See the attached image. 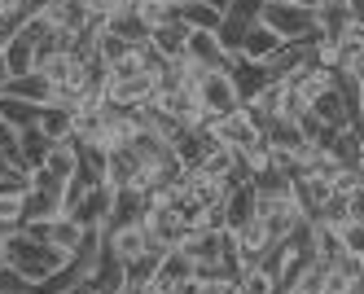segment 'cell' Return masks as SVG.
Here are the masks:
<instances>
[{"label":"cell","instance_id":"29","mask_svg":"<svg viewBox=\"0 0 364 294\" xmlns=\"http://www.w3.org/2000/svg\"><path fill=\"white\" fill-rule=\"evenodd\" d=\"M338 237H343V251H351V255L364 259V224L360 220H347L343 229H338Z\"/></svg>","mask_w":364,"mask_h":294},{"label":"cell","instance_id":"25","mask_svg":"<svg viewBox=\"0 0 364 294\" xmlns=\"http://www.w3.org/2000/svg\"><path fill=\"white\" fill-rule=\"evenodd\" d=\"M242 294H281V285H277V277L268 273V268H259V263H255V268H242Z\"/></svg>","mask_w":364,"mask_h":294},{"label":"cell","instance_id":"28","mask_svg":"<svg viewBox=\"0 0 364 294\" xmlns=\"http://www.w3.org/2000/svg\"><path fill=\"white\" fill-rule=\"evenodd\" d=\"M0 294H36V281H27L9 263H0Z\"/></svg>","mask_w":364,"mask_h":294},{"label":"cell","instance_id":"31","mask_svg":"<svg viewBox=\"0 0 364 294\" xmlns=\"http://www.w3.org/2000/svg\"><path fill=\"white\" fill-rule=\"evenodd\" d=\"M202 281V277H198ZM198 294H242V281L237 277H206L202 285H198Z\"/></svg>","mask_w":364,"mask_h":294},{"label":"cell","instance_id":"38","mask_svg":"<svg viewBox=\"0 0 364 294\" xmlns=\"http://www.w3.org/2000/svg\"><path fill=\"white\" fill-rule=\"evenodd\" d=\"M206 5H211V9H220V14H228V5H232V0H206Z\"/></svg>","mask_w":364,"mask_h":294},{"label":"cell","instance_id":"41","mask_svg":"<svg viewBox=\"0 0 364 294\" xmlns=\"http://www.w3.org/2000/svg\"><path fill=\"white\" fill-rule=\"evenodd\" d=\"M154 294H167V290H159V285H154Z\"/></svg>","mask_w":364,"mask_h":294},{"label":"cell","instance_id":"6","mask_svg":"<svg viewBox=\"0 0 364 294\" xmlns=\"http://www.w3.org/2000/svg\"><path fill=\"white\" fill-rule=\"evenodd\" d=\"M40 18H44V22H53L66 40H70L75 31H88V26H92L88 0H44V5H40Z\"/></svg>","mask_w":364,"mask_h":294},{"label":"cell","instance_id":"23","mask_svg":"<svg viewBox=\"0 0 364 294\" xmlns=\"http://www.w3.org/2000/svg\"><path fill=\"white\" fill-rule=\"evenodd\" d=\"M0 48H5V62H9V70H14V75L36 70V44H31L27 36H9Z\"/></svg>","mask_w":364,"mask_h":294},{"label":"cell","instance_id":"21","mask_svg":"<svg viewBox=\"0 0 364 294\" xmlns=\"http://www.w3.org/2000/svg\"><path fill=\"white\" fill-rule=\"evenodd\" d=\"M176 14H180V22L189 26V31H215L220 26V9H211L206 0H185V5H176Z\"/></svg>","mask_w":364,"mask_h":294},{"label":"cell","instance_id":"16","mask_svg":"<svg viewBox=\"0 0 364 294\" xmlns=\"http://www.w3.org/2000/svg\"><path fill=\"white\" fill-rule=\"evenodd\" d=\"M277 48H281V36H277V31H268V26L255 18V22L246 26V36H242V48H237V58H250V62H268Z\"/></svg>","mask_w":364,"mask_h":294},{"label":"cell","instance_id":"37","mask_svg":"<svg viewBox=\"0 0 364 294\" xmlns=\"http://www.w3.org/2000/svg\"><path fill=\"white\" fill-rule=\"evenodd\" d=\"M9 79H14V70H9V62H5V48H0V93H5Z\"/></svg>","mask_w":364,"mask_h":294},{"label":"cell","instance_id":"4","mask_svg":"<svg viewBox=\"0 0 364 294\" xmlns=\"http://www.w3.org/2000/svg\"><path fill=\"white\" fill-rule=\"evenodd\" d=\"M198 93V105L211 119H220V115H232L242 105V97H237V84H232V75L228 70H206L202 75V84L193 88Z\"/></svg>","mask_w":364,"mask_h":294},{"label":"cell","instance_id":"5","mask_svg":"<svg viewBox=\"0 0 364 294\" xmlns=\"http://www.w3.org/2000/svg\"><path fill=\"white\" fill-rule=\"evenodd\" d=\"M145 233H149V242L154 246H163V251H171V246H180L185 242V220H180V211L171 206V202H149V211H145Z\"/></svg>","mask_w":364,"mask_h":294},{"label":"cell","instance_id":"27","mask_svg":"<svg viewBox=\"0 0 364 294\" xmlns=\"http://www.w3.org/2000/svg\"><path fill=\"white\" fill-rule=\"evenodd\" d=\"M22 194H9V189H0V224L5 229H22Z\"/></svg>","mask_w":364,"mask_h":294},{"label":"cell","instance_id":"8","mask_svg":"<svg viewBox=\"0 0 364 294\" xmlns=\"http://www.w3.org/2000/svg\"><path fill=\"white\" fill-rule=\"evenodd\" d=\"M211 132H215V141L228 145V149H250L255 141H264V132L250 123V115L242 110V105H237L232 115H220V119L211 123Z\"/></svg>","mask_w":364,"mask_h":294},{"label":"cell","instance_id":"42","mask_svg":"<svg viewBox=\"0 0 364 294\" xmlns=\"http://www.w3.org/2000/svg\"><path fill=\"white\" fill-rule=\"evenodd\" d=\"M355 127H360V132H364V119H360V123H355Z\"/></svg>","mask_w":364,"mask_h":294},{"label":"cell","instance_id":"20","mask_svg":"<svg viewBox=\"0 0 364 294\" xmlns=\"http://www.w3.org/2000/svg\"><path fill=\"white\" fill-rule=\"evenodd\" d=\"M40 167H44V172H53L58 180H70L75 172H80V154H75V145H70V141H53Z\"/></svg>","mask_w":364,"mask_h":294},{"label":"cell","instance_id":"35","mask_svg":"<svg viewBox=\"0 0 364 294\" xmlns=\"http://www.w3.org/2000/svg\"><path fill=\"white\" fill-rule=\"evenodd\" d=\"M198 285H202L198 277H185V281H176V285H171L167 294H198Z\"/></svg>","mask_w":364,"mask_h":294},{"label":"cell","instance_id":"2","mask_svg":"<svg viewBox=\"0 0 364 294\" xmlns=\"http://www.w3.org/2000/svg\"><path fill=\"white\" fill-rule=\"evenodd\" d=\"M259 22H264L268 31H277L281 44H303V48H311V44L321 40L316 5H303V0H264Z\"/></svg>","mask_w":364,"mask_h":294},{"label":"cell","instance_id":"30","mask_svg":"<svg viewBox=\"0 0 364 294\" xmlns=\"http://www.w3.org/2000/svg\"><path fill=\"white\" fill-rule=\"evenodd\" d=\"M351 290H355V281L325 263V273H321V294H351Z\"/></svg>","mask_w":364,"mask_h":294},{"label":"cell","instance_id":"19","mask_svg":"<svg viewBox=\"0 0 364 294\" xmlns=\"http://www.w3.org/2000/svg\"><path fill=\"white\" fill-rule=\"evenodd\" d=\"M185 277H198V268H193V259L180 251V246H171L163 259H159V273H154V285L159 290H171L176 281H185Z\"/></svg>","mask_w":364,"mask_h":294},{"label":"cell","instance_id":"14","mask_svg":"<svg viewBox=\"0 0 364 294\" xmlns=\"http://www.w3.org/2000/svg\"><path fill=\"white\" fill-rule=\"evenodd\" d=\"M311 115H316L321 123H329V127H351V123H360V115L351 110V105H347V97L343 93H338L333 84L316 97V101H311Z\"/></svg>","mask_w":364,"mask_h":294},{"label":"cell","instance_id":"24","mask_svg":"<svg viewBox=\"0 0 364 294\" xmlns=\"http://www.w3.org/2000/svg\"><path fill=\"white\" fill-rule=\"evenodd\" d=\"M127 53H132V44H127L123 36H114V31H106V26H101V22H97V58H101V62H106V66H110V62H119V58H127Z\"/></svg>","mask_w":364,"mask_h":294},{"label":"cell","instance_id":"40","mask_svg":"<svg viewBox=\"0 0 364 294\" xmlns=\"http://www.w3.org/2000/svg\"><path fill=\"white\" fill-rule=\"evenodd\" d=\"M360 110H364V79H360Z\"/></svg>","mask_w":364,"mask_h":294},{"label":"cell","instance_id":"34","mask_svg":"<svg viewBox=\"0 0 364 294\" xmlns=\"http://www.w3.org/2000/svg\"><path fill=\"white\" fill-rule=\"evenodd\" d=\"M40 5H44V0H9V9H14L18 18H36Z\"/></svg>","mask_w":364,"mask_h":294},{"label":"cell","instance_id":"33","mask_svg":"<svg viewBox=\"0 0 364 294\" xmlns=\"http://www.w3.org/2000/svg\"><path fill=\"white\" fill-rule=\"evenodd\" d=\"M347 216L364 224V184H355V189L347 194Z\"/></svg>","mask_w":364,"mask_h":294},{"label":"cell","instance_id":"10","mask_svg":"<svg viewBox=\"0 0 364 294\" xmlns=\"http://www.w3.org/2000/svg\"><path fill=\"white\" fill-rule=\"evenodd\" d=\"M259 216V194H255V184L242 180V184H232L228 198H224V229L228 233H237L242 224H250Z\"/></svg>","mask_w":364,"mask_h":294},{"label":"cell","instance_id":"3","mask_svg":"<svg viewBox=\"0 0 364 294\" xmlns=\"http://www.w3.org/2000/svg\"><path fill=\"white\" fill-rule=\"evenodd\" d=\"M180 251L193 259V268H198L202 281L206 277H220V259L232 251V233L228 229H193V233H185Z\"/></svg>","mask_w":364,"mask_h":294},{"label":"cell","instance_id":"39","mask_svg":"<svg viewBox=\"0 0 364 294\" xmlns=\"http://www.w3.org/2000/svg\"><path fill=\"white\" fill-rule=\"evenodd\" d=\"M355 79H364V48H360V62H355V70H351Z\"/></svg>","mask_w":364,"mask_h":294},{"label":"cell","instance_id":"18","mask_svg":"<svg viewBox=\"0 0 364 294\" xmlns=\"http://www.w3.org/2000/svg\"><path fill=\"white\" fill-rule=\"evenodd\" d=\"M62 211H66V202H62V194H53V189H36V184H31V189L22 194V216H27L22 224H31V220H53V216H62Z\"/></svg>","mask_w":364,"mask_h":294},{"label":"cell","instance_id":"11","mask_svg":"<svg viewBox=\"0 0 364 294\" xmlns=\"http://www.w3.org/2000/svg\"><path fill=\"white\" fill-rule=\"evenodd\" d=\"M228 75H232V84H237V97H242V101L259 97V93H264V88L272 84V79H277L268 62H250V58H232Z\"/></svg>","mask_w":364,"mask_h":294},{"label":"cell","instance_id":"36","mask_svg":"<svg viewBox=\"0 0 364 294\" xmlns=\"http://www.w3.org/2000/svg\"><path fill=\"white\" fill-rule=\"evenodd\" d=\"M347 9H351V22L364 26V0H347Z\"/></svg>","mask_w":364,"mask_h":294},{"label":"cell","instance_id":"13","mask_svg":"<svg viewBox=\"0 0 364 294\" xmlns=\"http://www.w3.org/2000/svg\"><path fill=\"white\" fill-rule=\"evenodd\" d=\"M268 246H272V237H268V229H264V220H259V216L232 233V251H237L242 268H255V263L268 255Z\"/></svg>","mask_w":364,"mask_h":294},{"label":"cell","instance_id":"9","mask_svg":"<svg viewBox=\"0 0 364 294\" xmlns=\"http://www.w3.org/2000/svg\"><path fill=\"white\" fill-rule=\"evenodd\" d=\"M185 36H189V26L180 22V18H167V22H154L149 26L145 44L159 53L163 62H180V58H185Z\"/></svg>","mask_w":364,"mask_h":294},{"label":"cell","instance_id":"32","mask_svg":"<svg viewBox=\"0 0 364 294\" xmlns=\"http://www.w3.org/2000/svg\"><path fill=\"white\" fill-rule=\"evenodd\" d=\"M228 14H232V18H242V22H255L259 14H264V0H232Z\"/></svg>","mask_w":364,"mask_h":294},{"label":"cell","instance_id":"17","mask_svg":"<svg viewBox=\"0 0 364 294\" xmlns=\"http://www.w3.org/2000/svg\"><path fill=\"white\" fill-rule=\"evenodd\" d=\"M36 127L44 132L48 141H66L70 132H75V110L70 105H58V101H48L36 110Z\"/></svg>","mask_w":364,"mask_h":294},{"label":"cell","instance_id":"12","mask_svg":"<svg viewBox=\"0 0 364 294\" xmlns=\"http://www.w3.org/2000/svg\"><path fill=\"white\" fill-rule=\"evenodd\" d=\"M88 285L92 290H101V294H119L123 285H127V263L101 242V255H97V263H92V273H88Z\"/></svg>","mask_w":364,"mask_h":294},{"label":"cell","instance_id":"22","mask_svg":"<svg viewBox=\"0 0 364 294\" xmlns=\"http://www.w3.org/2000/svg\"><path fill=\"white\" fill-rule=\"evenodd\" d=\"M18 145H22V163H27V167H40L53 141H48L36 123H22V127H18Z\"/></svg>","mask_w":364,"mask_h":294},{"label":"cell","instance_id":"26","mask_svg":"<svg viewBox=\"0 0 364 294\" xmlns=\"http://www.w3.org/2000/svg\"><path fill=\"white\" fill-rule=\"evenodd\" d=\"M246 26L250 22H242V18H232V14H224L220 18V26H215V36H220V44L237 58V48H242V36H246Z\"/></svg>","mask_w":364,"mask_h":294},{"label":"cell","instance_id":"7","mask_svg":"<svg viewBox=\"0 0 364 294\" xmlns=\"http://www.w3.org/2000/svg\"><path fill=\"white\" fill-rule=\"evenodd\" d=\"M185 58L202 70H228L232 66V53L220 44L215 31H189L185 36Z\"/></svg>","mask_w":364,"mask_h":294},{"label":"cell","instance_id":"15","mask_svg":"<svg viewBox=\"0 0 364 294\" xmlns=\"http://www.w3.org/2000/svg\"><path fill=\"white\" fill-rule=\"evenodd\" d=\"M5 97L27 101V105H48V101H53V84H48L40 70H27V75H14L5 84Z\"/></svg>","mask_w":364,"mask_h":294},{"label":"cell","instance_id":"1","mask_svg":"<svg viewBox=\"0 0 364 294\" xmlns=\"http://www.w3.org/2000/svg\"><path fill=\"white\" fill-rule=\"evenodd\" d=\"M5 263L18 268L27 281H44V277H53L58 268H66L70 255L58 251V246H48V242H40V237H31L27 229H14L5 237Z\"/></svg>","mask_w":364,"mask_h":294}]
</instances>
